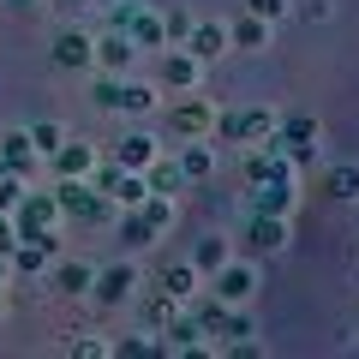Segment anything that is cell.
I'll return each mask as SVG.
<instances>
[{"label": "cell", "instance_id": "obj_1", "mask_svg": "<svg viewBox=\"0 0 359 359\" xmlns=\"http://www.w3.org/2000/svg\"><path fill=\"white\" fill-rule=\"evenodd\" d=\"M54 222H60V198H42V192H25L18 198V240H42V233H54Z\"/></svg>", "mask_w": 359, "mask_h": 359}, {"label": "cell", "instance_id": "obj_2", "mask_svg": "<svg viewBox=\"0 0 359 359\" xmlns=\"http://www.w3.org/2000/svg\"><path fill=\"white\" fill-rule=\"evenodd\" d=\"M30 156H36V144H30V132H0V168H13V174H25Z\"/></svg>", "mask_w": 359, "mask_h": 359}, {"label": "cell", "instance_id": "obj_3", "mask_svg": "<svg viewBox=\"0 0 359 359\" xmlns=\"http://www.w3.org/2000/svg\"><path fill=\"white\" fill-rule=\"evenodd\" d=\"M54 60H60V66H90V60H96V42L78 36V30H66V36L54 42Z\"/></svg>", "mask_w": 359, "mask_h": 359}, {"label": "cell", "instance_id": "obj_4", "mask_svg": "<svg viewBox=\"0 0 359 359\" xmlns=\"http://www.w3.org/2000/svg\"><path fill=\"white\" fill-rule=\"evenodd\" d=\"M245 294H252V269H245V264H233V269H222V276H216V299H228V306H233V299H245Z\"/></svg>", "mask_w": 359, "mask_h": 359}, {"label": "cell", "instance_id": "obj_5", "mask_svg": "<svg viewBox=\"0 0 359 359\" xmlns=\"http://www.w3.org/2000/svg\"><path fill=\"white\" fill-rule=\"evenodd\" d=\"M222 42H228V30H222V25H192V54H198V60H216Z\"/></svg>", "mask_w": 359, "mask_h": 359}, {"label": "cell", "instance_id": "obj_6", "mask_svg": "<svg viewBox=\"0 0 359 359\" xmlns=\"http://www.w3.org/2000/svg\"><path fill=\"white\" fill-rule=\"evenodd\" d=\"M54 162H60V174H84V168L96 162V150H90V144H60Z\"/></svg>", "mask_w": 359, "mask_h": 359}, {"label": "cell", "instance_id": "obj_7", "mask_svg": "<svg viewBox=\"0 0 359 359\" xmlns=\"http://www.w3.org/2000/svg\"><path fill=\"white\" fill-rule=\"evenodd\" d=\"M96 294H102L108 306H114V299H126V294H132V269H126V264H114L102 282H96Z\"/></svg>", "mask_w": 359, "mask_h": 359}, {"label": "cell", "instance_id": "obj_8", "mask_svg": "<svg viewBox=\"0 0 359 359\" xmlns=\"http://www.w3.org/2000/svg\"><path fill=\"white\" fill-rule=\"evenodd\" d=\"M150 156H156L150 138H138V132H132V138H120V168H150Z\"/></svg>", "mask_w": 359, "mask_h": 359}, {"label": "cell", "instance_id": "obj_9", "mask_svg": "<svg viewBox=\"0 0 359 359\" xmlns=\"http://www.w3.org/2000/svg\"><path fill=\"white\" fill-rule=\"evenodd\" d=\"M162 78H168V84H198V54H168Z\"/></svg>", "mask_w": 359, "mask_h": 359}, {"label": "cell", "instance_id": "obj_10", "mask_svg": "<svg viewBox=\"0 0 359 359\" xmlns=\"http://www.w3.org/2000/svg\"><path fill=\"white\" fill-rule=\"evenodd\" d=\"M174 126H180V132H204V126H210V108H204V102H180V108H174Z\"/></svg>", "mask_w": 359, "mask_h": 359}, {"label": "cell", "instance_id": "obj_11", "mask_svg": "<svg viewBox=\"0 0 359 359\" xmlns=\"http://www.w3.org/2000/svg\"><path fill=\"white\" fill-rule=\"evenodd\" d=\"M30 144H36V156H54V150L66 144V132H60V126L48 120V126H30Z\"/></svg>", "mask_w": 359, "mask_h": 359}, {"label": "cell", "instance_id": "obj_12", "mask_svg": "<svg viewBox=\"0 0 359 359\" xmlns=\"http://www.w3.org/2000/svg\"><path fill=\"white\" fill-rule=\"evenodd\" d=\"M18 198H25L18 174H13V168H0V210H18Z\"/></svg>", "mask_w": 359, "mask_h": 359}, {"label": "cell", "instance_id": "obj_13", "mask_svg": "<svg viewBox=\"0 0 359 359\" xmlns=\"http://www.w3.org/2000/svg\"><path fill=\"white\" fill-rule=\"evenodd\" d=\"M126 60H132V42H126V36L102 42V66H114V72H120V66H126Z\"/></svg>", "mask_w": 359, "mask_h": 359}, {"label": "cell", "instance_id": "obj_14", "mask_svg": "<svg viewBox=\"0 0 359 359\" xmlns=\"http://www.w3.org/2000/svg\"><path fill=\"white\" fill-rule=\"evenodd\" d=\"M269 245H282V228H276V222H257L252 228V252H269Z\"/></svg>", "mask_w": 359, "mask_h": 359}, {"label": "cell", "instance_id": "obj_15", "mask_svg": "<svg viewBox=\"0 0 359 359\" xmlns=\"http://www.w3.org/2000/svg\"><path fill=\"white\" fill-rule=\"evenodd\" d=\"M60 287H66V294H84V287H90V269L84 264H66L60 269Z\"/></svg>", "mask_w": 359, "mask_h": 359}, {"label": "cell", "instance_id": "obj_16", "mask_svg": "<svg viewBox=\"0 0 359 359\" xmlns=\"http://www.w3.org/2000/svg\"><path fill=\"white\" fill-rule=\"evenodd\" d=\"M222 257H228V245H222V240H204V245H198V264H204V269H222Z\"/></svg>", "mask_w": 359, "mask_h": 359}, {"label": "cell", "instance_id": "obj_17", "mask_svg": "<svg viewBox=\"0 0 359 359\" xmlns=\"http://www.w3.org/2000/svg\"><path fill=\"white\" fill-rule=\"evenodd\" d=\"M120 90H126V84H114V78H96V102H102V108H120Z\"/></svg>", "mask_w": 359, "mask_h": 359}, {"label": "cell", "instance_id": "obj_18", "mask_svg": "<svg viewBox=\"0 0 359 359\" xmlns=\"http://www.w3.org/2000/svg\"><path fill=\"white\" fill-rule=\"evenodd\" d=\"M233 42H245V48H257V42H264V25H257V18H245V25H233Z\"/></svg>", "mask_w": 359, "mask_h": 359}, {"label": "cell", "instance_id": "obj_19", "mask_svg": "<svg viewBox=\"0 0 359 359\" xmlns=\"http://www.w3.org/2000/svg\"><path fill=\"white\" fill-rule=\"evenodd\" d=\"M168 294H174V299L192 294V269H168Z\"/></svg>", "mask_w": 359, "mask_h": 359}, {"label": "cell", "instance_id": "obj_20", "mask_svg": "<svg viewBox=\"0 0 359 359\" xmlns=\"http://www.w3.org/2000/svg\"><path fill=\"white\" fill-rule=\"evenodd\" d=\"M120 233H126V245H144V240H150L156 228H150V222H144V216H132V222H126V228H120Z\"/></svg>", "mask_w": 359, "mask_h": 359}, {"label": "cell", "instance_id": "obj_21", "mask_svg": "<svg viewBox=\"0 0 359 359\" xmlns=\"http://www.w3.org/2000/svg\"><path fill=\"white\" fill-rule=\"evenodd\" d=\"M180 174H210V156L204 150H186V156H180Z\"/></svg>", "mask_w": 359, "mask_h": 359}, {"label": "cell", "instance_id": "obj_22", "mask_svg": "<svg viewBox=\"0 0 359 359\" xmlns=\"http://www.w3.org/2000/svg\"><path fill=\"white\" fill-rule=\"evenodd\" d=\"M168 216H174V210H168V198H150V210H144V222H150V228H168Z\"/></svg>", "mask_w": 359, "mask_h": 359}, {"label": "cell", "instance_id": "obj_23", "mask_svg": "<svg viewBox=\"0 0 359 359\" xmlns=\"http://www.w3.org/2000/svg\"><path fill=\"white\" fill-rule=\"evenodd\" d=\"M13 245H18V222H6V210H0V252L13 257Z\"/></svg>", "mask_w": 359, "mask_h": 359}, {"label": "cell", "instance_id": "obj_24", "mask_svg": "<svg viewBox=\"0 0 359 359\" xmlns=\"http://www.w3.org/2000/svg\"><path fill=\"white\" fill-rule=\"evenodd\" d=\"M282 6H287V0H252V13H257V18H276Z\"/></svg>", "mask_w": 359, "mask_h": 359}]
</instances>
